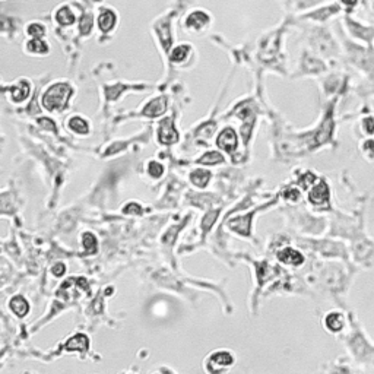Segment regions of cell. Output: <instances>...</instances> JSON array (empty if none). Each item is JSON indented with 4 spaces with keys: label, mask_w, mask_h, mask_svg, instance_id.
Wrapping results in <instances>:
<instances>
[{
    "label": "cell",
    "mask_w": 374,
    "mask_h": 374,
    "mask_svg": "<svg viewBox=\"0 0 374 374\" xmlns=\"http://www.w3.org/2000/svg\"><path fill=\"white\" fill-rule=\"evenodd\" d=\"M73 89L66 82L53 84L47 89L41 98L43 107L48 111H63L67 109L69 100L72 97Z\"/></svg>",
    "instance_id": "cell-1"
},
{
    "label": "cell",
    "mask_w": 374,
    "mask_h": 374,
    "mask_svg": "<svg viewBox=\"0 0 374 374\" xmlns=\"http://www.w3.org/2000/svg\"><path fill=\"white\" fill-rule=\"evenodd\" d=\"M236 364V355L231 350H215L205 360V370L208 373H224Z\"/></svg>",
    "instance_id": "cell-2"
},
{
    "label": "cell",
    "mask_w": 374,
    "mask_h": 374,
    "mask_svg": "<svg viewBox=\"0 0 374 374\" xmlns=\"http://www.w3.org/2000/svg\"><path fill=\"white\" fill-rule=\"evenodd\" d=\"M217 145L222 151L233 154L237 149V133L231 127H225L217 137Z\"/></svg>",
    "instance_id": "cell-3"
},
{
    "label": "cell",
    "mask_w": 374,
    "mask_h": 374,
    "mask_svg": "<svg viewBox=\"0 0 374 374\" xmlns=\"http://www.w3.org/2000/svg\"><path fill=\"white\" fill-rule=\"evenodd\" d=\"M329 186L325 181H319L317 184L311 186L308 192V202L311 205H325L329 200Z\"/></svg>",
    "instance_id": "cell-4"
},
{
    "label": "cell",
    "mask_w": 374,
    "mask_h": 374,
    "mask_svg": "<svg viewBox=\"0 0 374 374\" xmlns=\"http://www.w3.org/2000/svg\"><path fill=\"white\" fill-rule=\"evenodd\" d=\"M158 139H159L161 143H165V145H171V143L178 140V133L174 129V125H173L171 119H167V120L161 122L159 129H158Z\"/></svg>",
    "instance_id": "cell-5"
},
{
    "label": "cell",
    "mask_w": 374,
    "mask_h": 374,
    "mask_svg": "<svg viewBox=\"0 0 374 374\" xmlns=\"http://www.w3.org/2000/svg\"><path fill=\"white\" fill-rule=\"evenodd\" d=\"M29 92H31L29 82L26 79H21V81H18L16 85L9 87V98H10L12 103L21 104L29 97Z\"/></svg>",
    "instance_id": "cell-6"
},
{
    "label": "cell",
    "mask_w": 374,
    "mask_h": 374,
    "mask_svg": "<svg viewBox=\"0 0 374 374\" xmlns=\"http://www.w3.org/2000/svg\"><path fill=\"white\" fill-rule=\"evenodd\" d=\"M278 260L289 266H300L304 263V256L292 247H285L281 251H278Z\"/></svg>",
    "instance_id": "cell-7"
},
{
    "label": "cell",
    "mask_w": 374,
    "mask_h": 374,
    "mask_svg": "<svg viewBox=\"0 0 374 374\" xmlns=\"http://www.w3.org/2000/svg\"><path fill=\"white\" fill-rule=\"evenodd\" d=\"M323 323H325L326 330H329L332 333H338V332H341V330L345 328V319H344L342 313H339V311H330V313H328L325 316Z\"/></svg>",
    "instance_id": "cell-8"
},
{
    "label": "cell",
    "mask_w": 374,
    "mask_h": 374,
    "mask_svg": "<svg viewBox=\"0 0 374 374\" xmlns=\"http://www.w3.org/2000/svg\"><path fill=\"white\" fill-rule=\"evenodd\" d=\"M208 23H209V16L202 10H195L186 19V26L192 31H202Z\"/></svg>",
    "instance_id": "cell-9"
},
{
    "label": "cell",
    "mask_w": 374,
    "mask_h": 374,
    "mask_svg": "<svg viewBox=\"0 0 374 374\" xmlns=\"http://www.w3.org/2000/svg\"><path fill=\"white\" fill-rule=\"evenodd\" d=\"M89 348V339L85 333H76L73 335L66 344L67 351L75 352H85Z\"/></svg>",
    "instance_id": "cell-10"
},
{
    "label": "cell",
    "mask_w": 374,
    "mask_h": 374,
    "mask_svg": "<svg viewBox=\"0 0 374 374\" xmlns=\"http://www.w3.org/2000/svg\"><path fill=\"white\" fill-rule=\"evenodd\" d=\"M9 308H10V311L15 314V316H18V317H25L28 313H29V303H28V300L22 297V295H15V297H12L10 298V301H9Z\"/></svg>",
    "instance_id": "cell-11"
},
{
    "label": "cell",
    "mask_w": 374,
    "mask_h": 374,
    "mask_svg": "<svg viewBox=\"0 0 374 374\" xmlns=\"http://www.w3.org/2000/svg\"><path fill=\"white\" fill-rule=\"evenodd\" d=\"M116 21H117L116 13L110 9H107V10H103L101 15L98 16V26L103 32H110L116 25Z\"/></svg>",
    "instance_id": "cell-12"
},
{
    "label": "cell",
    "mask_w": 374,
    "mask_h": 374,
    "mask_svg": "<svg viewBox=\"0 0 374 374\" xmlns=\"http://www.w3.org/2000/svg\"><path fill=\"white\" fill-rule=\"evenodd\" d=\"M67 126L72 132H75L76 134H88L89 133V125L85 119H82L81 116H73L69 119Z\"/></svg>",
    "instance_id": "cell-13"
},
{
    "label": "cell",
    "mask_w": 374,
    "mask_h": 374,
    "mask_svg": "<svg viewBox=\"0 0 374 374\" xmlns=\"http://www.w3.org/2000/svg\"><path fill=\"white\" fill-rule=\"evenodd\" d=\"M25 48H26L28 53L35 54V56H44V54H47V53L50 51L48 44L44 43L43 38H31V40L26 43Z\"/></svg>",
    "instance_id": "cell-14"
},
{
    "label": "cell",
    "mask_w": 374,
    "mask_h": 374,
    "mask_svg": "<svg viewBox=\"0 0 374 374\" xmlns=\"http://www.w3.org/2000/svg\"><path fill=\"white\" fill-rule=\"evenodd\" d=\"M211 176H212V174H211L209 171L199 168V170H195V171H192L189 178H190L192 184H195L196 187H199V189H205V187L208 186L209 180H211Z\"/></svg>",
    "instance_id": "cell-15"
},
{
    "label": "cell",
    "mask_w": 374,
    "mask_h": 374,
    "mask_svg": "<svg viewBox=\"0 0 374 374\" xmlns=\"http://www.w3.org/2000/svg\"><path fill=\"white\" fill-rule=\"evenodd\" d=\"M56 22L60 23L62 26H69V25L75 23V13L72 12L70 7L63 6L56 12Z\"/></svg>",
    "instance_id": "cell-16"
},
{
    "label": "cell",
    "mask_w": 374,
    "mask_h": 374,
    "mask_svg": "<svg viewBox=\"0 0 374 374\" xmlns=\"http://www.w3.org/2000/svg\"><path fill=\"white\" fill-rule=\"evenodd\" d=\"M251 215H253V214H249L247 217H239V218L233 220L230 222V228L234 230V231H237V228H239L240 225H243L242 230H240V234H242V236H249V233H250V220H251Z\"/></svg>",
    "instance_id": "cell-17"
},
{
    "label": "cell",
    "mask_w": 374,
    "mask_h": 374,
    "mask_svg": "<svg viewBox=\"0 0 374 374\" xmlns=\"http://www.w3.org/2000/svg\"><path fill=\"white\" fill-rule=\"evenodd\" d=\"M189 53H190V45L180 44V45H177L176 48L173 50V53H171L170 59H171V62H173V63L180 65V63H183V62L187 59Z\"/></svg>",
    "instance_id": "cell-18"
},
{
    "label": "cell",
    "mask_w": 374,
    "mask_h": 374,
    "mask_svg": "<svg viewBox=\"0 0 374 374\" xmlns=\"http://www.w3.org/2000/svg\"><path fill=\"white\" fill-rule=\"evenodd\" d=\"M82 244H84V247H85V254H94V253H97L98 242H97V237H95L92 233H84V236H82Z\"/></svg>",
    "instance_id": "cell-19"
},
{
    "label": "cell",
    "mask_w": 374,
    "mask_h": 374,
    "mask_svg": "<svg viewBox=\"0 0 374 374\" xmlns=\"http://www.w3.org/2000/svg\"><path fill=\"white\" fill-rule=\"evenodd\" d=\"M199 162L205 164V165H218V164H224V156L217 151H211V152H206L199 159Z\"/></svg>",
    "instance_id": "cell-20"
},
{
    "label": "cell",
    "mask_w": 374,
    "mask_h": 374,
    "mask_svg": "<svg viewBox=\"0 0 374 374\" xmlns=\"http://www.w3.org/2000/svg\"><path fill=\"white\" fill-rule=\"evenodd\" d=\"M45 32L47 29L41 22H31L26 26V34L31 38H44Z\"/></svg>",
    "instance_id": "cell-21"
},
{
    "label": "cell",
    "mask_w": 374,
    "mask_h": 374,
    "mask_svg": "<svg viewBox=\"0 0 374 374\" xmlns=\"http://www.w3.org/2000/svg\"><path fill=\"white\" fill-rule=\"evenodd\" d=\"M148 174L154 178H159V177L164 174V167L162 164H159L158 161H151L148 164Z\"/></svg>",
    "instance_id": "cell-22"
},
{
    "label": "cell",
    "mask_w": 374,
    "mask_h": 374,
    "mask_svg": "<svg viewBox=\"0 0 374 374\" xmlns=\"http://www.w3.org/2000/svg\"><path fill=\"white\" fill-rule=\"evenodd\" d=\"M363 152L367 154L369 159H374V139H367L363 143Z\"/></svg>",
    "instance_id": "cell-23"
},
{
    "label": "cell",
    "mask_w": 374,
    "mask_h": 374,
    "mask_svg": "<svg viewBox=\"0 0 374 374\" xmlns=\"http://www.w3.org/2000/svg\"><path fill=\"white\" fill-rule=\"evenodd\" d=\"M51 273L56 276V278H60V276H63L65 273H66V264L62 263V262H59V263H54L53 264V267H51Z\"/></svg>",
    "instance_id": "cell-24"
},
{
    "label": "cell",
    "mask_w": 374,
    "mask_h": 374,
    "mask_svg": "<svg viewBox=\"0 0 374 374\" xmlns=\"http://www.w3.org/2000/svg\"><path fill=\"white\" fill-rule=\"evenodd\" d=\"M123 212L125 214H132V215H139L142 214V208L137 205V203H129L123 208Z\"/></svg>",
    "instance_id": "cell-25"
},
{
    "label": "cell",
    "mask_w": 374,
    "mask_h": 374,
    "mask_svg": "<svg viewBox=\"0 0 374 374\" xmlns=\"http://www.w3.org/2000/svg\"><path fill=\"white\" fill-rule=\"evenodd\" d=\"M285 199H288V200H294V202H297L298 199H300V192L295 189V187H292V189H288L285 192Z\"/></svg>",
    "instance_id": "cell-26"
},
{
    "label": "cell",
    "mask_w": 374,
    "mask_h": 374,
    "mask_svg": "<svg viewBox=\"0 0 374 374\" xmlns=\"http://www.w3.org/2000/svg\"><path fill=\"white\" fill-rule=\"evenodd\" d=\"M363 130L367 133V134H372V133H374L373 119H366V120L363 122Z\"/></svg>",
    "instance_id": "cell-27"
},
{
    "label": "cell",
    "mask_w": 374,
    "mask_h": 374,
    "mask_svg": "<svg viewBox=\"0 0 374 374\" xmlns=\"http://www.w3.org/2000/svg\"><path fill=\"white\" fill-rule=\"evenodd\" d=\"M40 125L44 126V127H48V130H53V132L56 130V125H54L51 120H48V119H41V120H40Z\"/></svg>",
    "instance_id": "cell-28"
},
{
    "label": "cell",
    "mask_w": 374,
    "mask_h": 374,
    "mask_svg": "<svg viewBox=\"0 0 374 374\" xmlns=\"http://www.w3.org/2000/svg\"><path fill=\"white\" fill-rule=\"evenodd\" d=\"M344 3H347V4H354V3H357V0H342Z\"/></svg>",
    "instance_id": "cell-29"
}]
</instances>
